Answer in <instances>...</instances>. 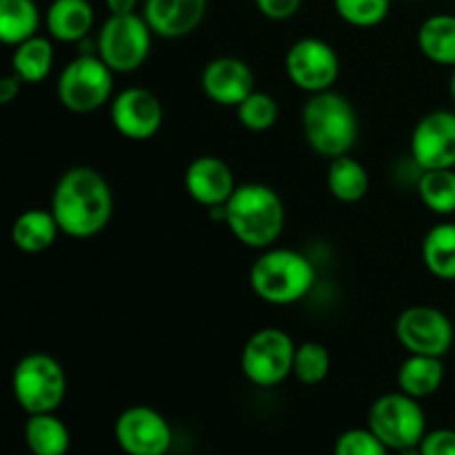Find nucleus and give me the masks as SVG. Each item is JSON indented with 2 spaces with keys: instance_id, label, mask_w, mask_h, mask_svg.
I'll list each match as a JSON object with an SVG mask.
<instances>
[{
  "instance_id": "9d476101",
  "label": "nucleus",
  "mask_w": 455,
  "mask_h": 455,
  "mask_svg": "<svg viewBox=\"0 0 455 455\" xmlns=\"http://www.w3.org/2000/svg\"><path fill=\"white\" fill-rule=\"evenodd\" d=\"M284 71L293 87L314 93L329 92L340 78V58L323 38H300L284 56Z\"/></svg>"
},
{
  "instance_id": "bb28decb",
  "label": "nucleus",
  "mask_w": 455,
  "mask_h": 455,
  "mask_svg": "<svg viewBox=\"0 0 455 455\" xmlns=\"http://www.w3.org/2000/svg\"><path fill=\"white\" fill-rule=\"evenodd\" d=\"M418 196L422 204L435 216H453L455 213V169H431L420 172L418 178Z\"/></svg>"
},
{
  "instance_id": "a878e982",
  "label": "nucleus",
  "mask_w": 455,
  "mask_h": 455,
  "mask_svg": "<svg viewBox=\"0 0 455 455\" xmlns=\"http://www.w3.org/2000/svg\"><path fill=\"white\" fill-rule=\"evenodd\" d=\"M422 262L434 278L455 280V222H440L422 240Z\"/></svg>"
},
{
  "instance_id": "7ed1b4c3",
  "label": "nucleus",
  "mask_w": 455,
  "mask_h": 455,
  "mask_svg": "<svg viewBox=\"0 0 455 455\" xmlns=\"http://www.w3.org/2000/svg\"><path fill=\"white\" fill-rule=\"evenodd\" d=\"M253 293L267 305L289 307L309 296L315 284V267L302 251L269 247L249 269Z\"/></svg>"
},
{
  "instance_id": "423d86ee",
  "label": "nucleus",
  "mask_w": 455,
  "mask_h": 455,
  "mask_svg": "<svg viewBox=\"0 0 455 455\" xmlns=\"http://www.w3.org/2000/svg\"><path fill=\"white\" fill-rule=\"evenodd\" d=\"M56 92L60 105L71 114H93L114 100V71L98 53L84 52L67 62L58 76Z\"/></svg>"
},
{
  "instance_id": "aec40b11",
  "label": "nucleus",
  "mask_w": 455,
  "mask_h": 455,
  "mask_svg": "<svg viewBox=\"0 0 455 455\" xmlns=\"http://www.w3.org/2000/svg\"><path fill=\"white\" fill-rule=\"evenodd\" d=\"M444 382L443 358L409 354L398 369V389L416 400L431 398Z\"/></svg>"
},
{
  "instance_id": "a211bd4d",
  "label": "nucleus",
  "mask_w": 455,
  "mask_h": 455,
  "mask_svg": "<svg viewBox=\"0 0 455 455\" xmlns=\"http://www.w3.org/2000/svg\"><path fill=\"white\" fill-rule=\"evenodd\" d=\"M93 22H96V12L89 0H53L44 13L49 38L65 44H78L87 40Z\"/></svg>"
},
{
  "instance_id": "4468645a",
  "label": "nucleus",
  "mask_w": 455,
  "mask_h": 455,
  "mask_svg": "<svg viewBox=\"0 0 455 455\" xmlns=\"http://www.w3.org/2000/svg\"><path fill=\"white\" fill-rule=\"evenodd\" d=\"M111 124L127 140H149L160 132L164 120L163 102L142 87H129L109 102Z\"/></svg>"
},
{
  "instance_id": "ddd939ff",
  "label": "nucleus",
  "mask_w": 455,
  "mask_h": 455,
  "mask_svg": "<svg viewBox=\"0 0 455 455\" xmlns=\"http://www.w3.org/2000/svg\"><path fill=\"white\" fill-rule=\"evenodd\" d=\"M409 147L420 172L455 169V111L435 109L422 116L413 127Z\"/></svg>"
},
{
  "instance_id": "2f4dec72",
  "label": "nucleus",
  "mask_w": 455,
  "mask_h": 455,
  "mask_svg": "<svg viewBox=\"0 0 455 455\" xmlns=\"http://www.w3.org/2000/svg\"><path fill=\"white\" fill-rule=\"evenodd\" d=\"M422 455H455V429L427 431L420 443Z\"/></svg>"
},
{
  "instance_id": "c756f323",
  "label": "nucleus",
  "mask_w": 455,
  "mask_h": 455,
  "mask_svg": "<svg viewBox=\"0 0 455 455\" xmlns=\"http://www.w3.org/2000/svg\"><path fill=\"white\" fill-rule=\"evenodd\" d=\"M333 9L347 25L371 29L387 20L391 12V0H333Z\"/></svg>"
},
{
  "instance_id": "72a5a7b5",
  "label": "nucleus",
  "mask_w": 455,
  "mask_h": 455,
  "mask_svg": "<svg viewBox=\"0 0 455 455\" xmlns=\"http://www.w3.org/2000/svg\"><path fill=\"white\" fill-rule=\"evenodd\" d=\"M20 84L25 83H22L16 74L4 76V78L0 80V102H3V105H9V102L16 100L18 93H20Z\"/></svg>"
},
{
  "instance_id": "c9c22d12",
  "label": "nucleus",
  "mask_w": 455,
  "mask_h": 455,
  "mask_svg": "<svg viewBox=\"0 0 455 455\" xmlns=\"http://www.w3.org/2000/svg\"><path fill=\"white\" fill-rule=\"evenodd\" d=\"M449 92H451V98L455 102V67H453V74H451V84H449Z\"/></svg>"
},
{
  "instance_id": "f03ea898",
  "label": "nucleus",
  "mask_w": 455,
  "mask_h": 455,
  "mask_svg": "<svg viewBox=\"0 0 455 455\" xmlns=\"http://www.w3.org/2000/svg\"><path fill=\"white\" fill-rule=\"evenodd\" d=\"M287 222V212L278 191L262 182L235 187L225 204V225L240 244L256 251L274 247Z\"/></svg>"
},
{
  "instance_id": "f8f14e48",
  "label": "nucleus",
  "mask_w": 455,
  "mask_h": 455,
  "mask_svg": "<svg viewBox=\"0 0 455 455\" xmlns=\"http://www.w3.org/2000/svg\"><path fill=\"white\" fill-rule=\"evenodd\" d=\"M116 443L127 455H167L173 444V431L167 418L156 409L136 404L116 418Z\"/></svg>"
},
{
  "instance_id": "20e7f679",
  "label": "nucleus",
  "mask_w": 455,
  "mask_h": 455,
  "mask_svg": "<svg viewBox=\"0 0 455 455\" xmlns=\"http://www.w3.org/2000/svg\"><path fill=\"white\" fill-rule=\"evenodd\" d=\"M302 133L307 145L323 158L347 156L358 142V114L354 105L333 89L314 93L302 107Z\"/></svg>"
},
{
  "instance_id": "7c9ffc66",
  "label": "nucleus",
  "mask_w": 455,
  "mask_h": 455,
  "mask_svg": "<svg viewBox=\"0 0 455 455\" xmlns=\"http://www.w3.org/2000/svg\"><path fill=\"white\" fill-rule=\"evenodd\" d=\"M391 449L371 429H349L336 440L333 455H389Z\"/></svg>"
},
{
  "instance_id": "6ab92c4d",
  "label": "nucleus",
  "mask_w": 455,
  "mask_h": 455,
  "mask_svg": "<svg viewBox=\"0 0 455 455\" xmlns=\"http://www.w3.org/2000/svg\"><path fill=\"white\" fill-rule=\"evenodd\" d=\"M60 234L62 231L52 209H27L12 225L13 247L22 253H31V256L52 249Z\"/></svg>"
},
{
  "instance_id": "b1692460",
  "label": "nucleus",
  "mask_w": 455,
  "mask_h": 455,
  "mask_svg": "<svg viewBox=\"0 0 455 455\" xmlns=\"http://www.w3.org/2000/svg\"><path fill=\"white\" fill-rule=\"evenodd\" d=\"M25 443L31 455H67L71 434L56 411L36 413L25 422Z\"/></svg>"
},
{
  "instance_id": "c85d7f7f",
  "label": "nucleus",
  "mask_w": 455,
  "mask_h": 455,
  "mask_svg": "<svg viewBox=\"0 0 455 455\" xmlns=\"http://www.w3.org/2000/svg\"><path fill=\"white\" fill-rule=\"evenodd\" d=\"M240 124L249 132H269L280 118V107L274 96L265 92H253L251 96L244 98L238 107H235Z\"/></svg>"
},
{
  "instance_id": "0eeeda50",
  "label": "nucleus",
  "mask_w": 455,
  "mask_h": 455,
  "mask_svg": "<svg viewBox=\"0 0 455 455\" xmlns=\"http://www.w3.org/2000/svg\"><path fill=\"white\" fill-rule=\"evenodd\" d=\"M154 31L140 13L109 16L96 36V53L114 74H133L147 62Z\"/></svg>"
},
{
  "instance_id": "e433bc0d",
  "label": "nucleus",
  "mask_w": 455,
  "mask_h": 455,
  "mask_svg": "<svg viewBox=\"0 0 455 455\" xmlns=\"http://www.w3.org/2000/svg\"><path fill=\"white\" fill-rule=\"evenodd\" d=\"M407 3H420V0H407Z\"/></svg>"
},
{
  "instance_id": "39448f33",
  "label": "nucleus",
  "mask_w": 455,
  "mask_h": 455,
  "mask_svg": "<svg viewBox=\"0 0 455 455\" xmlns=\"http://www.w3.org/2000/svg\"><path fill=\"white\" fill-rule=\"evenodd\" d=\"M13 398L27 416L53 413L67 395V376L53 355L34 351L22 355L12 373Z\"/></svg>"
},
{
  "instance_id": "4be33fe9",
  "label": "nucleus",
  "mask_w": 455,
  "mask_h": 455,
  "mask_svg": "<svg viewBox=\"0 0 455 455\" xmlns=\"http://www.w3.org/2000/svg\"><path fill=\"white\" fill-rule=\"evenodd\" d=\"M369 187H371V178H369L367 167L354 156L347 154L329 160L327 189L338 203H360L369 194Z\"/></svg>"
},
{
  "instance_id": "2eb2a0df",
  "label": "nucleus",
  "mask_w": 455,
  "mask_h": 455,
  "mask_svg": "<svg viewBox=\"0 0 455 455\" xmlns=\"http://www.w3.org/2000/svg\"><path fill=\"white\" fill-rule=\"evenodd\" d=\"M204 96L220 107H238L256 92V76L251 67L234 56L213 58L204 65L200 76Z\"/></svg>"
},
{
  "instance_id": "473e14b6",
  "label": "nucleus",
  "mask_w": 455,
  "mask_h": 455,
  "mask_svg": "<svg viewBox=\"0 0 455 455\" xmlns=\"http://www.w3.org/2000/svg\"><path fill=\"white\" fill-rule=\"evenodd\" d=\"M256 9L267 20L283 22L296 16L302 7V0H253Z\"/></svg>"
},
{
  "instance_id": "393cba45",
  "label": "nucleus",
  "mask_w": 455,
  "mask_h": 455,
  "mask_svg": "<svg viewBox=\"0 0 455 455\" xmlns=\"http://www.w3.org/2000/svg\"><path fill=\"white\" fill-rule=\"evenodd\" d=\"M43 13L36 0H0V40L9 47L38 36Z\"/></svg>"
},
{
  "instance_id": "f704fd0d",
  "label": "nucleus",
  "mask_w": 455,
  "mask_h": 455,
  "mask_svg": "<svg viewBox=\"0 0 455 455\" xmlns=\"http://www.w3.org/2000/svg\"><path fill=\"white\" fill-rule=\"evenodd\" d=\"M138 3L140 0H105L109 16H127V13H136Z\"/></svg>"
},
{
  "instance_id": "6e6552de",
  "label": "nucleus",
  "mask_w": 455,
  "mask_h": 455,
  "mask_svg": "<svg viewBox=\"0 0 455 455\" xmlns=\"http://www.w3.org/2000/svg\"><path fill=\"white\" fill-rule=\"evenodd\" d=\"M296 342L284 329L265 327L258 329L244 342L240 354V369L251 385L260 389L278 387L293 376V355Z\"/></svg>"
},
{
  "instance_id": "dca6fc26",
  "label": "nucleus",
  "mask_w": 455,
  "mask_h": 455,
  "mask_svg": "<svg viewBox=\"0 0 455 455\" xmlns=\"http://www.w3.org/2000/svg\"><path fill=\"white\" fill-rule=\"evenodd\" d=\"M235 182L234 169L218 156H198L191 160L185 172V189L194 203L207 209L225 207L234 196Z\"/></svg>"
},
{
  "instance_id": "5701e85b",
  "label": "nucleus",
  "mask_w": 455,
  "mask_h": 455,
  "mask_svg": "<svg viewBox=\"0 0 455 455\" xmlns=\"http://www.w3.org/2000/svg\"><path fill=\"white\" fill-rule=\"evenodd\" d=\"M56 60L53 43L49 36H34L25 43L16 44L12 53V74L25 84H38L49 78Z\"/></svg>"
},
{
  "instance_id": "cd10ccee",
  "label": "nucleus",
  "mask_w": 455,
  "mask_h": 455,
  "mask_svg": "<svg viewBox=\"0 0 455 455\" xmlns=\"http://www.w3.org/2000/svg\"><path fill=\"white\" fill-rule=\"evenodd\" d=\"M331 371V354L323 342L307 340L296 347L293 355V378L307 387L320 385Z\"/></svg>"
},
{
  "instance_id": "412c9836",
  "label": "nucleus",
  "mask_w": 455,
  "mask_h": 455,
  "mask_svg": "<svg viewBox=\"0 0 455 455\" xmlns=\"http://www.w3.org/2000/svg\"><path fill=\"white\" fill-rule=\"evenodd\" d=\"M418 49L427 60L455 67V13H434L418 27Z\"/></svg>"
},
{
  "instance_id": "f3484780",
  "label": "nucleus",
  "mask_w": 455,
  "mask_h": 455,
  "mask_svg": "<svg viewBox=\"0 0 455 455\" xmlns=\"http://www.w3.org/2000/svg\"><path fill=\"white\" fill-rule=\"evenodd\" d=\"M207 0H145L142 16L154 36L178 40L194 34L207 16Z\"/></svg>"
},
{
  "instance_id": "f257e3e1",
  "label": "nucleus",
  "mask_w": 455,
  "mask_h": 455,
  "mask_svg": "<svg viewBox=\"0 0 455 455\" xmlns=\"http://www.w3.org/2000/svg\"><path fill=\"white\" fill-rule=\"evenodd\" d=\"M52 213L65 235L87 240L102 234L114 216V191L107 178L92 167H71L58 178Z\"/></svg>"
},
{
  "instance_id": "1a4fd4ad",
  "label": "nucleus",
  "mask_w": 455,
  "mask_h": 455,
  "mask_svg": "<svg viewBox=\"0 0 455 455\" xmlns=\"http://www.w3.org/2000/svg\"><path fill=\"white\" fill-rule=\"evenodd\" d=\"M367 427L391 451H404V449L420 447L422 438L427 435V416L420 400L398 389L395 394H385L373 400Z\"/></svg>"
},
{
  "instance_id": "9b49d317",
  "label": "nucleus",
  "mask_w": 455,
  "mask_h": 455,
  "mask_svg": "<svg viewBox=\"0 0 455 455\" xmlns=\"http://www.w3.org/2000/svg\"><path fill=\"white\" fill-rule=\"evenodd\" d=\"M395 336L407 354L444 358L453 347L455 329L444 311L429 305H413L395 320Z\"/></svg>"
}]
</instances>
